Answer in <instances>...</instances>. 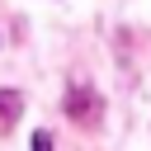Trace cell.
Wrapping results in <instances>:
<instances>
[{"label":"cell","mask_w":151,"mask_h":151,"mask_svg":"<svg viewBox=\"0 0 151 151\" xmlns=\"http://www.w3.org/2000/svg\"><path fill=\"white\" fill-rule=\"evenodd\" d=\"M99 109V99L90 94V90H71V99H66V113L76 118V123H90V113Z\"/></svg>","instance_id":"6da1fadb"},{"label":"cell","mask_w":151,"mask_h":151,"mask_svg":"<svg viewBox=\"0 0 151 151\" xmlns=\"http://www.w3.org/2000/svg\"><path fill=\"white\" fill-rule=\"evenodd\" d=\"M19 109H24V94L19 90H0V127H9L19 118Z\"/></svg>","instance_id":"7a4b0ae2"},{"label":"cell","mask_w":151,"mask_h":151,"mask_svg":"<svg viewBox=\"0 0 151 151\" xmlns=\"http://www.w3.org/2000/svg\"><path fill=\"white\" fill-rule=\"evenodd\" d=\"M33 151H52V132L38 127V132H33Z\"/></svg>","instance_id":"3957f363"}]
</instances>
